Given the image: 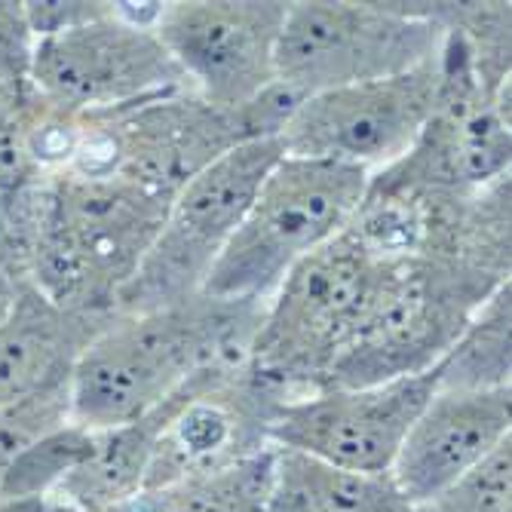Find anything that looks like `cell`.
Returning a JSON list of instances; mask_svg holds the SVG:
<instances>
[{
  "instance_id": "obj_6",
  "label": "cell",
  "mask_w": 512,
  "mask_h": 512,
  "mask_svg": "<svg viewBox=\"0 0 512 512\" xmlns=\"http://www.w3.org/2000/svg\"><path fill=\"white\" fill-rule=\"evenodd\" d=\"M442 43L439 4L292 0L276 43V77L307 99L430 65Z\"/></svg>"
},
{
  "instance_id": "obj_2",
  "label": "cell",
  "mask_w": 512,
  "mask_h": 512,
  "mask_svg": "<svg viewBox=\"0 0 512 512\" xmlns=\"http://www.w3.org/2000/svg\"><path fill=\"white\" fill-rule=\"evenodd\" d=\"M169 200L117 175L46 181L22 283L80 313H114L166 221Z\"/></svg>"
},
{
  "instance_id": "obj_13",
  "label": "cell",
  "mask_w": 512,
  "mask_h": 512,
  "mask_svg": "<svg viewBox=\"0 0 512 512\" xmlns=\"http://www.w3.org/2000/svg\"><path fill=\"white\" fill-rule=\"evenodd\" d=\"M512 439V387L436 390L393 460L390 479L408 506H424Z\"/></svg>"
},
{
  "instance_id": "obj_25",
  "label": "cell",
  "mask_w": 512,
  "mask_h": 512,
  "mask_svg": "<svg viewBox=\"0 0 512 512\" xmlns=\"http://www.w3.org/2000/svg\"><path fill=\"white\" fill-rule=\"evenodd\" d=\"M0 512H77L65 497H37V500H0Z\"/></svg>"
},
{
  "instance_id": "obj_14",
  "label": "cell",
  "mask_w": 512,
  "mask_h": 512,
  "mask_svg": "<svg viewBox=\"0 0 512 512\" xmlns=\"http://www.w3.org/2000/svg\"><path fill=\"white\" fill-rule=\"evenodd\" d=\"M111 316L65 310L22 283L0 322V408L68 384L74 362Z\"/></svg>"
},
{
  "instance_id": "obj_3",
  "label": "cell",
  "mask_w": 512,
  "mask_h": 512,
  "mask_svg": "<svg viewBox=\"0 0 512 512\" xmlns=\"http://www.w3.org/2000/svg\"><path fill=\"white\" fill-rule=\"evenodd\" d=\"M384 258L353 230L298 261L264 301L252 365L292 399L329 387L375 298Z\"/></svg>"
},
{
  "instance_id": "obj_17",
  "label": "cell",
  "mask_w": 512,
  "mask_h": 512,
  "mask_svg": "<svg viewBox=\"0 0 512 512\" xmlns=\"http://www.w3.org/2000/svg\"><path fill=\"white\" fill-rule=\"evenodd\" d=\"M512 387V283L500 286L436 365V390Z\"/></svg>"
},
{
  "instance_id": "obj_29",
  "label": "cell",
  "mask_w": 512,
  "mask_h": 512,
  "mask_svg": "<svg viewBox=\"0 0 512 512\" xmlns=\"http://www.w3.org/2000/svg\"><path fill=\"white\" fill-rule=\"evenodd\" d=\"M506 512H512V509H506Z\"/></svg>"
},
{
  "instance_id": "obj_18",
  "label": "cell",
  "mask_w": 512,
  "mask_h": 512,
  "mask_svg": "<svg viewBox=\"0 0 512 512\" xmlns=\"http://www.w3.org/2000/svg\"><path fill=\"white\" fill-rule=\"evenodd\" d=\"M276 445L148 491L157 512H270Z\"/></svg>"
},
{
  "instance_id": "obj_16",
  "label": "cell",
  "mask_w": 512,
  "mask_h": 512,
  "mask_svg": "<svg viewBox=\"0 0 512 512\" xmlns=\"http://www.w3.org/2000/svg\"><path fill=\"white\" fill-rule=\"evenodd\" d=\"M390 476L332 467L301 451L276 448L270 512H408Z\"/></svg>"
},
{
  "instance_id": "obj_24",
  "label": "cell",
  "mask_w": 512,
  "mask_h": 512,
  "mask_svg": "<svg viewBox=\"0 0 512 512\" xmlns=\"http://www.w3.org/2000/svg\"><path fill=\"white\" fill-rule=\"evenodd\" d=\"M111 0H59V4H50V0H31L25 4V13H28V25L34 31V37H53V34H62V31H71V28H80L86 22H96L102 16L111 13Z\"/></svg>"
},
{
  "instance_id": "obj_9",
  "label": "cell",
  "mask_w": 512,
  "mask_h": 512,
  "mask_svg": "<svg viewBox=\"0 0 512 512\" xmlns=\"http://www.w3.org/2000/svg\"><path fill=\"white\" fill-rule=\"evenodd\" d=\"M439 99V59L414 71L316 92L279 135L283 154L332 160L375 175L402 160Z\"/></svg>"
},
{
  "instance_id": "obj_1",
  "label": "cell",
  "mask_w": 512,
  "mask_h": 512,
  "mask_svg": "<svg viewBox=\"0 0 512 512\" xmlns=\"http://www.w3.org/2000/svg\"><path fill=\"white\" fill-rule=\"evenodd\" d=\"M261 301L197 295L154 313H114L68 378V421L99 433L172 399L191 378L252 359Z\"/></svg>"
},
{
  "instance_id": "obj_20",
  "label": "cell",
  "mask_w": 512,
  "mask_h": 512,
  "mask_svg": "<svg viewBox=\"0 0 512 512\" xmlns=\"http://www.w3.org/2000/svg\"><path fill=\"white\" fill-rule=\"evenodd\" d=\"M439 512H506L512 509V439L500 442L470 473L430 500Z\"/></svg>"
},
{
  "instance_id": "obj_26",
  "label": "cell",
  "mask_w": 512,
  "mask_h": 512,
  "mask_svg": "<svg viewBox=\"0 0 512 512\" xmlns=\"http://www.w3.org/2000/svg\"><path fill=\"white\" fill-rule=\"evenodd\" d=\"M25 92L28 89H19L7 77H0V120H4L7 114H13L19 108V102L25 99Z\"/></svg>"
},
{
  "instance_id": "obj_27",
  "label": "cell",
  "mask_w": 512,
  "mask_h": 512,
  "mask_svg": "<svg viewBox=\"0 0 512 512\" xmlns=\"http://www.w3.org/2000/svg\"><path fill=\"white\" fill-rule=\"evenodd\" d=\"M19 279H13L10 273H4L0 270V322L7 319V313H10V307L16 304V295H19Z\"/></svg>"
},
{
  "instance_id": "obj_19",
  "label": "cell",
  "mask_w": 512,
  "mask_h": 512,
  "mask_svg": "<svg viewBox=\"0 0 512 512\" xmlns=\"http://www.w3.org/2000/svg\"><path fill=\"white\" fill-rule=\"evenodd\" d=\"M92 451V433L77 424H62L31 442L0 485V500L53 497Z\"/></svg>"
},
{
  "instance_id": "obj_21",
  "label": "cell",
  "mask_w": 512,
  "mask_h": 512,
  "mask_svg": "<svg viewBox=\"0 0 512 512\" xmlns=\"http://www.w3.org/2000/svg\"><path fill=\"white\" fill-rule=\"evenodd\" d=\"M68 408H71L68 405V384L34 393L16 405L0 408V485H4V476L10 473L16 457L31 442H37L50 430L68 424Z\"/></svg>"
},
{
  "instance_id": "obj_12",
  "label": "cell",
  "mask_w": 512,
  "mask_h": 512,
  "mask_svg": "<svg viewBox=\"0 0 512 512\" xmlns=\"http://www.w3.org/2000/svg\"><path fill=\"white\" fill-rule=\"evenodd\" d=\"M436 393V368L359 390L295 396L279 408L270 445L310 454L341 470L390 476L414 417Z\"/></svg>"
},
{
  "instance_id": "obj_23",
  "label": "cell",
  "mask_w": 512,
  "mask_h": 512,
  "mask_svg": "<svg viewBox=\"0 0 512 512\" xmlns=\"http://www.w3.org/2000/svg\"><path fill=\"white\" fill-rule=\"evenodd\" d=\"M37 37L28 25L25 0H0V77L31 89V62Z\"/></svg>"
},
{
  "instance_id": "obj_22",
  "label": "cell",
  "mask_w": 512,
  "mask_h": 512,
  "mask_svg": "<svg viewBox=\"0 0 512 512\" xmlns=\"http://www.w3.org/2000/svg\"><path fill=\"white\" fill-rule=\"evenodd\" d=\"M50 178L53 175H46L40 169V163L34 160L28 148L22 114L16 108L13 114L0 120V206L25 197L28 191L40 188V184Z\"/></svg>"
},
{
  "instance_id": "obj_8",
  "label": "cell",
  "mask_w": 512,
  "mask_h": 512,
  "mask_svg": "<svg viewBox=\"0 0 512 512\" xmlns=\"http://www.w3.org/2000/svg\"><path fill=\"white\" fill-rule=\"evenodd\" d=\"M237 145L243 142L234 117L191 89H175L105 114H80V145L65 172L117 175L172 203Z\"/></svg>"
},
{
  "instance_id": "obj_5",
  "label": "cell",
  "mask_w": 512,
  "mask_h": 512,
  "mask_svg": "<svg viewBox=\"0 0 512 512\" xmlns=\"http://www.w3.org/2000/svg\"><path fill=\"white\" fill-rule=\"evenodd\" d=\"M365 188L368 172L356 166L283 154L261 181L203 295L264 304L298 261L347 230Z\"/></svg>"
},
{
  "instance_id": "obj_10",
  "label": "cell",
  "mask_w": 512,
  "mask_h": 512,
  "mask_svg": "<svg viewBox=\"0 0 512 512\" xmlns=\"http://www.w3.org/2000/svg\"><path fill=\"white\" fill-rule=\"evenodd\" d=\"M31 89L68 114H105L188 83L157 31L123 19L114 4L96 22L37 40Z\"/></svg>"
},
{
  "instance_id": "obj_4",
  "label": "cell",
  "mask_w": 512,
  "mask_h": 512,
  "mask_svg": "<svg viewBox=\"0 0 512 512\" xmlns=\"http://www.w3.org/2000/svg\"><path fill=\"white\" fill-rule=\"evenodd\" d=\"M506 283L512 279L445 258H384L362 329L325 390H359L433 371L476 310Z\"/></svg>"
},
{
  "instance_id": "obj_11",
  "label": "cell",
  "mask_w": 512,
  "mask_h": 512,
  "mask_svg": "<svg viewBox=\"0 0 512 512\" xmlns=\"http://www.w3.org/2000/svg\"><path fill=\"white\" fill-rule=\"evenodd\" d=\"M283 0H172L154 25L184 83L206 105L237 111L276 77Z\"/></svg>"
},
{
  "instance_id": "obj_7",
  "label": "cell",
  "mask_w": 512,
  "mask_h": 512,
  "mask_svg": "<svg viewBox=\"0 0 512 512\" xmlns=\"http://www.w3.org/2000/svg\"><path fill=\"white\" fill-rule=\"evenodd\" d=\"M279 157L283 145L276 138L246 142L184 184L142 267L117 295L114 313H154L203 295L209 273Z\"/></svg>"
},
{
  "instance_id": "obj_15",
  "label": "cell",
  "mask_w": 512,
  "mask_h": 512,
  "mask_svg": "<svg viewBox=\"0 0 512 512\" xmlns=\"http://www.w3.org/2000/svg\"><path fill=\"white\" fill-rule=\"evenodd\" d=\"M181 402V390L138 421L92 433V451L59 488L77 512H108L145 491L163 430Z\"/></svg>"
},
{
  "instance_id": "obj_28",
  "label": "cell",
  "mask_w": 512,
  "mask_h": 512,
  "mask_svg": "<svg viewBox=\"0 0 512 512\" xmlns=\"http://www.w3.org/2000/svg\"><path fill=\"white\" fill-rule=\"evenodd\" d=\"M408 512H439V509H433L430 503H424V506H411Z\"/></svg>"
}]
</instances>
